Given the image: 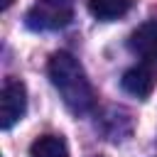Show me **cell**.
<instances>
[{"instance_id":"6","label":"cell","mask_w":157,"mask_h":157,"mask_svg":"<svg viewBox=\"0 0 157 157\" xmlns=\"http://www.w3.org/2000/svg\"><path fill=\"white\" fill-rule=\"evenodd\" d=\"M135 0H88V12L101 22H113L132 10Z\"/></svg>"},{"instance_id":"2","label":"cell","mask_w":157,"mask_h":157,"mask_svg":"<svg viewBox=\"0 0 157 157\" xmlns=\"http://www.w3.org/2000/svg\"><path fill=\"white\" fill-rule=\"evenodd\" d=\"M71 20H74L71 0H37L25 15V25L37 32L64 29Z\"/></svg>"},{"instance_id":"4","label":"cell","mask_w":157,"mask_h":157,"mask_svg":"<svg viewBox=\"0 0 157 157\" xmlns=\"http://www.w3.org/2000/svg\"><path fill=\"white\" fill-rule=\"evenodd\" d=\"M120 86H123L125 93H130V96H135L140 101L150 98L152 91L157 88V66L152 61H147V59L140 61V64H135V66H130L123 74Z\"/></svg>"},{"instance_id":"8","label":"cell","mask_w":157,"mask_h":157,"mask_svg":"<svg viewBox=\"0 0 157 157\" xmlns=\"http://www.w3.org/2000/svg\"><path fill=\"white\" fill-rule=\"evenodd\" d=\"M12 2H15V0H2V10H7V7L12 5Z\"/></svg>"},{"instance_id":"1","label":"cell","mask_w":157,"mask_h":157,"mask_svg":"<svg viewBox=\"0 0 157 157\" xmlns=\"http://www.w3.org/2000/svg\"><path fill=\"white\" fill-rule=\"evenodd\" d=\"M47 71H49L52 86L59 91L64 105L71 113L83 115V113L93 110V103H96L93 86H91L83 66L78 64V59L74 54H69V52L52 54V59L47 64Z\"/></svg>"},{"instance_id":"7","label":"cell","mask_w":157,"mask_h":157,"mask_svg":"<svg viewBox=\"0 0 157 157\" xmlns=\"http://www.w3.org/2000/svg\"><path fill=\"white\" fill-rule=\"evenodd\" d=\"M32 157H69V147L61 135H42L29 147Z\"/></svg>"},{"instance_id":"5","label":"cell","mask_w":157,"mask_h":157,"mask_svg":"<svg viewBox=\"0 0 157 157\" xmlns=\"http://www.w3.org/2000/svg\"><path fill=\"white\" fill-rule=\"evenodd\" d=\"M130 49L140 56H145L147 61L157 59V20H150V22H142L128 39Z\"/></svg>"},{"instance_id":"3","label":"cell","mask_w":157,"mask_h":157,"mask_svg":"<svg viewBox=\"0 0 157 157\" xmlns=\"http://www.w3.org/2000/svg\"><path fill=\"white\" fill-rule=\"evenodd\" d=\"M27 113V88L20 78H7L0 91V128L10 130Z\"/></svg>"}]
</instances>
